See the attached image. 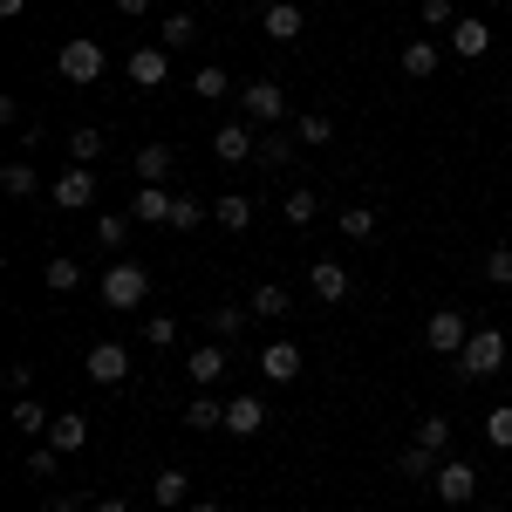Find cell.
Wrapping results in <instances>:
<instances>
[{"label":"cell","mask_w":512,"mask_h":512,"mask_svg":"<svg viewBox=\"0 0 512 512\" xmlns=\"http://www.w3.org/2000/svg\"><path fill=\"white\" fill-rule=\"evenodd\" d=\"M342 233L369 239V233H376V205H342Z\"/></svg>","instance_id":"40"},{"label":"cell","mask_w":512,"mask_h":512,"mask_svg":"<svg viewBox=\"0 0 512 512\" xmlns=\"http://www.w3.org/2000/svg\"><path fill=\"white\" fill-rule=\"evenodd\" d=\"M260 35L280 41V48L301 41L308 35V7H301V0H267V7H260Z\"/></svg>","instance_id":"7"},{"label":"cell","mask_w":512,"mask_h":512,"mask_svg":"<svg viewBox=\"0 0 512 512\" xmlns=\"http://www.w3.org/2000/svg\"><path fill=\"white\" fill-rule=\"evenodd\" d=\"M96 294H103L110 315H137V308H151V267H144V260H117Z\"/></svg>","instance_id":"1"},{"label":"cell","mask_w":512,"mask_h":512,"mask_svg":"<svg viewBox=\"0 0 512 512\" xmlns=\"http://www.w3.org/2000/svg\"><path fill=\"white\" fill-rule=\"evenodd\" d=\"M437 465H444V458H431V451H417V444H410V451L396 458V472H403V478H417V485H431V478H437Z\"/></svg>","instance_id":"37"},{"label":"cell","mask_w":512,"mask_h":512,"mask_svg":"<svg viewBox=\"0 0 512 512\" xmlns=\"http://www.w3.org/2000/svg\"><path fill=\"white\" fill-rule=\"evenodd\" d=\"M246 308H253V315H260V321H280V315H287V287H280V280H260Z\"/></svg>","instance_id":"32"},{"label":"cell","mask_w":512,"mask_h":512,"mask_svg":"<svg viewBox=\"0 0 512 512\" xmlns=\"http://www.w3.org/2000/svg\"><path fill=\"white\" fill-rule=\"evenodd\" d=\"M485 437H492L499 451H512V403H499V410H485Z\"/></svg>","instance_id":"41"},{"label":"cell","mask_w":512,"mask_h":512,"mask_svg":"<svg viewBox=\"0 0 512 512\" xmlns=\"http://www.w3.org/2000/svg\"><path fill=\"white\" fill-rule=\"evenodd\" d=\"M226 89H233V76H226L219 62H205V69H198V76H192V96H205V103H219Z\"/></svg>","instance_id":"38"},{"label":"cell","mask_w":512,"mask_h":512,"mask_svg":"<svg viewBox=\"0 0 512 512\" xmlns=\"http://www.w3.org/2000/svg\"><path fill=\"white\" fill-rule=\"evenodd\" d=\"M171 205H178V192H164V185H137L130 219H137V226H171Z\"/></svg>","instance_id":"16"},{"label":"cell","mask_w":512,"mask_h":512,"mask_svg":"<svg viewBox=\"0 0 512 512\" xmlns=\"http://www.w3.org/2000/svg\"><path fill=\"white\" fill-rule=\"evenodd\" d=\"M130 171H137V185H164L171 178V151L164 144H144V151H130Z\"/></svg>","instance_id":"22"},{"label":"cell","mask_w":512,"mask_h":512,"mask_svg":"<svg viewBox=\"0 0 512 512\" xmlns=\"http://www.w3.org/2000/svg\"><path fill=\"white\" fill-rule=\"evenodd\" d=\"M451 21H458L451 0H424V28H431V35H451Z\"/></svg>","instance_id":"44"},{"label":"cell","mask_w":512,"mask_h":512,"mask_svg":"<svg viewBox=\"0 0 512 512\" xmlns=\"http://www.w3.org/2000/svg\"><path fill=\"white\" fill-rule=\"evenodd\" d=\"M144 342H151V349H171V342H178V321L171 315H144Z\"/></svg>","instance_id":"42"},{"label":"cell","mask_w":512,"mask_h":512,"mask_svg":"<svg viewBox=\"0 0 512 512\" xmlns=\"http://www.w3.org/2000/svg\"><path fill=\"white\" fill-rule=\"evenodd\" d=\"M185 512H219V506H212V499H192V506H185Z\"/></svg>","instance_id":"49"},{"label":"cell","mask_w":512,"mask_h":512,"mask_svg":"<svg viewBox=\"0 0 512 512\" xmlns=\"http://www.w3.org/2000/svg\"><path fill=\"white\" fill-rule=\"evenodd\" d=\"M7 417H14V431H21V437H35V444H41L48 431H55V417L41 410L35 396H14V410H7Z\"/></svg>","instance_id":"20"},{"label":"cell","mask_w":512,"mask_h":512,"mask_svg":"<svg viewBox=\"0 0 512 512\" xmlns=\"http://www.w3.org/2000/svg\"><path fill=\"white\" fill-rule=\"evenodd\" d=\"M212 219H219L226 233H246V226H253V198H246V192H226V198H212Z\"/></svg>","instance_id":"25"},{"label":"cell","mask_w":512,"mask_h":512,"mask_svg":"<svg viewBox=\"0 0 512 512\" xmlns=\"http://www.w3.org/2000/svg\"><path fill=\"white\" fill-rule=\"evenodd\" d=\"M21 7H28V0H0V21H21Z\"/></svg>","instance_id":"48"},{"label":"cell","mask_w":512,"mask_h":512,"mask_svg":"<svg viewBox=\"0 0 512 512\" xmlns=\"http://www.w3.org/2000/svg\"><path fill=\"white\" fill-rule=\"evenodd\" d=\"M294 137H301V151H321V144H335V117L308 110V117H294Z\"/></svg>","instance_id":"29"},{"label":"cell","mask_w":512,"mask_h":512,"mask_svg":"<svg viewBox=\"0 0 512 512\" xmlns=\"http://www.w3.org/2000/svg\"><path fill=\"white\" fill-rule=\"evenodd\" d=\"M444 48H451L458 62H485V55H492V28H485L478 14H458L451 35H444Z\"/></svg>","instance_id":"10"},{"label":"cell","mask_w":512,"mask_h":512,"mask_svg":"<svg viewBox=\"0 0 512 512\" xmlns=\"http://www.w3.org/2000/svg\"><path fill=\"white\" fill-rule=\"evenodd\" d=\"M48 444H55L62 458L82 451V444H89V417H82V410H62V417H55V431H48Z\"/></svg>","instance_id":"23"},{"label":"cell","mask_w":512,"mask_h":512,"mask_svg":"<svg viewBox=\"0 0 512 512\" xmlns=\"http://www.w3.org/2000/svg\"><path fill=\"white\" fill-rule=\"evenodd\" d=\"M280 117H287V89L280 82H246L239 89V123H267V130H280Z\"/></svg>","instance_id":"4"},{"label":"cell","mask_w":512,"mask_h":512,"mask_svg":"<svg viewBox=\"0 0 512 512\" xmlns=\"http://www.w3.org/2000/svg\"><path fill=\"white\" fill-rule=\"evenodd\" d=\"M472 342V321H465V308H437L431 321H424V349L444 355V362H458V349Z\"/></svg>","instance_id":"5"},{"label":"cell","mask_w":512,"mask_h":512,"mask_svg":"<svg viewBox=\"0 0 512 512\" xmlns=\"http://www.w3.org/2000/svg\"><path fill=\"white\" fill-rule=\"evenodd\" d=\"M55 69H62L69 89H96L103 69H110V48H103V41H89V35H76V41H62V48H55Z\"/></svg>","instance_id":"2"},{"label":"cell","mask_w":512,"mask_h":512,"mask_svg":"<svg viewBox=\"0 0 512 512\" xmlns=\"http://www.w3.org/2000/svg\"><path fill=\"white\" fill-rule=\"evenodd\" d=\"M260 376L267 383H294L301 376V342H267L260 349Z\"/></svg>","instance_id":"18"},{"label":"cell","mask_w":512,"mask_h":512,"mask_svg":"<svg viewBox=\"0 0 512 512\" xmlns=\"http://www.w3.org/2000/svg\"><path fill=\"white\" fill-rule=\"evenodd\" d=\"M185 424H192V431H226V403L212 390H198L192 403H185Z\"/></svg>","instance_id":"24"},{"label":"cell","mask_w":512,"mask_h":512,"mask_svg":"<svg viewBox=\"0 0 512 512\" xmlns=\"http://www.w3.org/2000/svg\"><path fill=\"white\" fill-rule=\"evenodd\" d=\"M417 451L451 458V417H424V424H417Z\"/></svg>","instance_id":"35"},{"label":"cell","mask_w":512,"mask_h":512,"mask_svg":"<svg viewBox=\"0 0 512 512\" xmlns=\"http://www.w3.org/2000/svg\"><path fill=\"white\" fill-rule=\"evenodd\" d=\"M506 246H512V239H506Z\"/></svg>","instance_id":"51"},{"label":"cell","mask_w":512,"mask_h":512,"mask_svg":"<svg viewBox=\"0 0 512 512\" xmlns=\"http://www.w3.org/2000/svg\"><path fill=\"white\" fill-rule=\"evenodd\" d=\"M267 424H274V417H267L260 396H226V431H233V437H260Z\"/></svg>","instance_id":"15"},{"label":"cell","mask_w":512,"mask_h":512,"mask_svg":"<svg viewBox=\"0 0 512 512\" xmlns=\"http://www.w3.org/2000/svg\"><path fill=\"white\" fill-rule=\"evenodd\" d=\"M472 512H499V506H472Z\"/></svg>","instance_id":"50"},{"label":"cell","mask_w":512,"mask_h":512,"mask_svg":"<svg viewBox=\"0 0 512 512\" xmlns=\"http://www.w3.org/2000/svg\"><path fill=\"white\" fill-rule=\"evenodd\" d=\"M294 151H301V137H287V130H267V137H260V164H267V171L294 164Z\"/></svg>","instance_id":"33"},{"label":"cell","mask_w":512,"mask_h":512,"mask_svg":"<svg viewBox=\"0 0 512 512\" xmlns=\"http://www.w3.org/2000/svg\"><path fill=\"white\" fill-rule=\"evenodd\" d=\"M21 478H35V485H48V478H62V451H55V444H48V437H41L35 451H28V458H21Z\"/></svg>","instance_id":"27"},{"label":"cell","mask_w":512,"mask_h":512,"mask_svg":"<svg viewBox=\"0 0 512 512\" xmlns=\"http://www.w3.org/2000/svg\"><path fill=\"white\" fill-rule=\"evenodd\" d=\"M48 205H55V212H82V205H96V171H89V164H69V171L48 185Z\"/></svg>","instance_id":"8"},{"label":"cell","mask_w":512,"mask_h":512,"mask_svg":"<svg viewBox=\"0 0 512 512\" xmlns=\"http://www.w3.org/2000/svg\"><path fill=\"white\" fill-rule=\"evenodd\" d=\"M89 512H130V499H89Z\"/></svg>","instance_id":"47"},{"label":"cell","mask_w":512,"mask_h":512,"mask_svg":"<svg viewBox=\"0 0 512 512\" xmlns=\"http://www.w3.org/2000/svg\"><path fill=\"white\" fill-rule=\"evenodd\" d=\"M246 315H253V308H233V301H226V308H212V315H205L212 342H226V349H233V342H239V328H246Z\"/></svg>","instance_id":"28"},{"label":"cell","mask_w":512,"mask_h":512,"mask_svg":"<svg viewBox=\"0 0 512 512\" xmlns=\"http://www.w3.org/2000/svg\"><path fill=\"white\" fill-rule=\"evenodd\" d=\"M0 192H7V198H35L41 192V171L28 158H7V164H0Z\"/></svg>","instance_id":"21"},{"label":"cell","mask_w":512,"mask_h":512,"mask_svg":"<svg viewBox=\"0 0 512 512\" xmlns=\"http://www.w3.org/2000/svg\"><path fill=\"white\" fill-rule=\"evenodd\" d=\"M226 369H233V349H226V342H198V349L185 355V376H192L198 390H212Z\"/></svg>","instance_id":"13"},{"label":"cell","mask_w":512,"mask_h":512,"mask_svg":"<svg viewBox=\"0 0 512 512\" xmlns=\"http://www.w3.org/2000/svg\"><path fill=\"white\" fill-rule=\"evenodd\" d=\"M485 280H492V287H512V246H492V253H485Z\"/></svg>","instance_id":"43"},{"label":"cell","mask_w":512,"mask_h":512,"mask_svg":"<svg viewBox=\"0 0 512 512\" xmlns=\"http://www.w3.org/2000/svg\"><path fill=\"white\" fill-rule=\"evenodd\" d=\"M308 287H315V301H349V267L342 260H308Z\"/></svg>","instance_id":"17"},{"label":"cell","mask_w":512,"mask_h":512,"mask_svg":"<svg viewBox=\"0 0 512 512\" xmlns=\"http://www.w3.org/2000/svg\"><path fill=\"white\" fill-rule=\"evenodd\" d=\"M123 69H130L137 89H164V82H171V48H164V41H144V48H130Z\"/></svg>","instance_id":"9"},{"label":"cell","mask_w":512,"mask_h":512,"mask_svg":"<svg viewBox=\"0 0 512 512\" xmlns=\"http://www.w3.org/2000/svg\"><path fill=\"white\" fill-rule=\"evenodd\" d=\"M117 14H123V21H144V14H151V0H117Z\"/></svg>","instance_id":"46"},{"label":"cell","mask_w":512,"mask_h":512,"mask_svg":"<svg viewBox=\"0 0 512 512\" xmlns=\"http://www.w3.org/2000/svg\"><path fill=\"white\" fill-rule=\"evenodd\" d=\"M280 219H287V226H301V233H308V226H315V219H321L315 192H308V185H301V192H287V198H280Z\"/></svg>","instance_id":"30"},{"label":"cell","mask_w":512,"mask_h":512,"mask_svg":"<svg viewBox=\"0 0 512 512\" xmlns=\"http://www.w3.org/2000/svg\"><path fill=\"white\" fill-rule=\"evenodd\" d=\"M82 369H89V383H103V390H110V383H123V376H130V349H123V342H96Z\"/></svg>","instance_id":"14"},{"label":"cell","mask_w":512,"mask_h":512,"mask_svg":"<svg viewBox=\"0 0 512 512\" xmlns=\"http://www.w3.org/2000/svg\"><path fill=\"white\" fill-rule=\"evenodd\" d=\"M151 499H158L164 512L192 506V472H178V465H171V472H158V478H151Z\"/></svg>","instance_id":"19"},{"label":"cell","mask_w":512,"mask_h":512,"mask_svg":"<svg viewBox=\"0 0 512 512\" xmlns=\"http://www.w3.org/2000/svg\"><path fill=\"white\" fill-rule=\"evenodd\" d=\"M396 69H403L410 82H431L437 69H444V41H431V35L403 41V55H396Z\"/></svg>","instance_id":"12"},{"label":"cell","mask_w":512,"mask_h":512,"mask_svg":"<svg viewBox=\"0 0 512 512\" xmlns=\"http://www.w3.org/2000/svg\"><path fill=\"white\" fill-rule=\"evenodd\" d=\"M41 287H48V294H76L82 287V260H62V253L41 260Z\"/></svg>","instance_id":"26"},{"label":"cell","mask_w":512,"mask_h":512,"mask_svg":"<svg viewBox=\"0 0 512 512\" xmlns=\"http://www.w3.org/2000/svg\"><path fill=\"white\" fill-rule=\"evenodd\" d=\"M451 369H458V383H485V376H499V369H506V335H499V328H472V342L458 349Z\"/></svg>","instance_id":"3"},{"label":"cell","mask_w":512,"mask_h":512,"mask_svg":"<svg viewBox=\"0 0 512 512\" xmlns=\"http://www.w3.org/2000/svg\"><path fill=\"white\" fill-rule=\"evenodd\" d=\"M205 212H212V205H205L198 192H178V205H171V233H198V226H205Z\"/></svg>","instance_id":"31"},{"label":"cell","mask_w":512,"mask_h":512,"mask_svg":"<svg viewBox=\"0 0 512 512\" xmlns=\"http://www.w3.org/2000/svg\"><path fill=\"white\" fill-rule=\"evenodd\" d=\"M431 492L444 499V506H478V465L472 458H444L431 478Z\"/></svg>","instance_id":"6"},{"label":"cell","mask_w":512,"mask_h":512,"mask_svg":"<svg viewBox=\"0 0 512 512\" xmlns=\"http://www.w3.org/2000/svg\"><path fill=\"white\" fill-rule=\"evenodd\" d=\"M96 158H103V130H89V123L69 130V164H96Z\"/></svg>","instance_id":"39"},{"label":"cell","mask_w":512,"mask_h":512,"mask_svg":"<svg viewBox=\"0 0 512 512\" xmlns=\"http://www.w3.org/2000/svg\"><path fill=\"white\" fill-rule=\"evenodd\" d=\"M130 212H96V246H110V253H123V239H130Z\"/></svg>","instance_id":"34"},{"label":"cell","mask_w":512,"mask_h":512,"mask_svg":"<svg viewBox=\"0 0 512 512\" xmlns=\"http://www.w3.org/2000/svg\"><path fill=\"white\" fill-rule=\"evenodd\" d=\"M28 383H35V362H7V390L28 396Z\"/></svg>","instance_id":"45"},{"label":"cell","mask_w":512,"mask_h":512,"mask_svg":"<svg viewBox=\"0 0 512 512\" xmlns=\"http://www.w3.org/2000/svg\"><path fill=\"white\" fill-rule=\"evenodd\" d=\"M158 41H164V48H171V55H178V48H192V41H198V21H192V14H164Z\"/></svg>","instance_id":"36"},{"label":"cell","mask_w":512,"mask_h":512,"mask_svg":"<svg viewBox=\"0 0 512 512\" xmlns=\"http://www.w3.org/2000/svg\"><path fill=\"white\" fill-rule=\"evenodd\" d=\"M212 158H219V164H253V158H260L253 123H219V130H212Z\"/></svg>","instance_id":"11"}]
</instances>
